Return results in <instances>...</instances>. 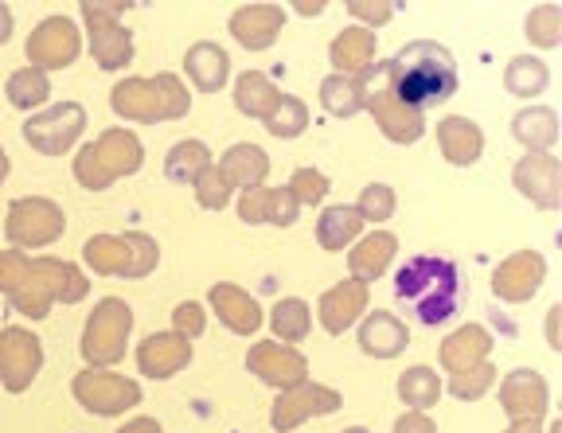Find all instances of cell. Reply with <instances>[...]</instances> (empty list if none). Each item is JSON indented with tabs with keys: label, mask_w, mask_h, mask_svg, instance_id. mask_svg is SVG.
Segmentation results:
<instances>
[{
	"label": "cell",
	"mask_w": 562,
	"mask_h": 433,
	"mask_svg": "<svg viewBox=\"0 0 562 433\" xmlns=\"http://www.w3.org/2000/svg\"><path fill=\"white\" fill-rule=\"evenodd\" d=\"M0 293L9 297L16 312L44 320L55 301L79 305L90 293V277H82V270L75 262L0 250Z\"/></svg>",
	"instance_id": "6da1fadb"
},
{
	"label": "cell",
	"mask_w": 562,
	"mask_h": 433,
	"mask_svg": "<svg viewBox=\"0 0 562 433\" xmlns=\"http://www.w3.org/2000/svg\"><path fill=\"white\" fill-rule=\"evenodd\" d=\"M383 71L386 87L395 90L398 102L418 114L446 106L457 94V62L438 39H414V44L398 47L395 59H383Z\"/></svg>",
	"instance_id": "7a4b0ae2"
},
{
	"label": "cell",
	"mask_w": 562,
	"mask_h": 433,
	"mask_svg": "<svg viewBox=\"0 0 562 433\" xmlns=\"http://www.w3.org/2000/svg\"><path fill=\"white\" fill-rule=\"evenodd\" d=\"M398 305L411 309V317L426 328L446 324L461 305V270L457 262L438 254H414L398 265L395 274Z\"/></svg>",
	"instance_id": "3957f363"
},
{
	"label": "cell",
	"mask_w": 562,
	"mask_h": 433,
	"mask_svg": "<svg viewBox=\"0 0 562 433\" xmlns=\"http://www.w3.org/2000/svg\"><path fill=\"white\" fill-rule=\"evenodd\" d=\"M110 106L125 122H180L192 110V90L180 82V75H153V79H122L110 90Z\"/></svg>",
	"instance_id": "277c9868"
},
{
	"label": "cell",
	"mask_w": 562,
	"mask_h": 433,
	"mask_svg": "<svg viewBox=\"0 0 562 433\" xmlns=\"http://www.w3.org/2000/svg\"><path fill=\"white\" fill-rule=\"evenodd\" d=\"M145 164V145L137 141L133 129H105L98 141H90L87 149L75 152V180H79L87 192H105L122 176Z\"/></svg>",
	"instance_id": "5b68a950"
},
{
	"label": "cell",
	"mask_w": 562,
	"mask_h": 433,
	"mask_svg": "<svg viewBox=\"0 0 562 433\" xmlns=\"http://www.w3.org/2000/svg\"><path fill=\"white\" fill-rule=\"evenodd\" d=\"M82 262L102 277H125V282H140L149 277L160 262L157 239H149L145 230H125V235H90L82 242Z\"/></svg>",
	"instance_id": "8992f818"
},
{
	"label": "cell",
	"mask_w": 562,
	"mask_h": 433,
	"mask_svg": "<svg viewBox=\"0 0 562 433\" xmlns=\"http://www.w3.org/2000/svg\"><path fill=\"white\" fill-rule=\"evenodd\" d=\"M130 337H133V305H125L122 297H102L94 305V312L87 317V324H82L79 347L87 367L105 372V367L122 363Z\"/></svg>",
	"instance_id": "52a82bcc"
},
{
	"label": "cell",
	"mask_w": 562,
	"mask_h": 433,
	"mask_svg": "<svg viewBox=\"0 0 562 433\" xmlns=\"http://www.w3.org/2000/svg\"><path fill=\"white\" fill-rule=\"evenodd\" d=\"M67 230V215L55 200L47 195H20L9 204V219H4V239H9V250H40L52 247Z\"/></svg>",
	"instance_id": "ba28073f"
},
{
	"label": "cell",
	"mask_w": 562,
	"mask_h": 433,
	"mask_svg": "<svg viewBox=\"0 0 562 433\" xmlns=\"http://www.w3.org/2000/svg\"><path fill=\"white\" fill-rule=\"evenodd\" d=\"M363 110L375 117L379 133H383L386 141H395V145H414V141H422V133H426V114L403 106V102L395 98V90L386 87L383 59H375V67L368 71V98H363Z\"/></svg>",
	"instance_id": "9c48e42d"
},
{
	"label": "cell",
	"mask_w": 562,
	"mask_h": 433,
	"mask_svg": "<svg viewBox=\"0 0 562 433\" xmlns=\"http://www.w3.org/2000/svg\"><path fill=\"white\" fill-rule=\"evenodd\" d=\"M82 24L90 36V55L102 71H125L133 62V32L122 24V4H82Z\"/></svg>",
	"instance_id": "30bf717a"
},
{
	"label": "cell",
	"mask_w": 562,
	"mask_h": 433,
	"mask_svg": "<svg viewBox=\"0 0 562 433\" xmlns=\"http://www.w3.org/2000/svg\"><path fill=\"white\" fill-rule=\"evenodd\" d=\"M82 129H87V110L79 102H59L24 122V141L32 145L40 157H63L79 145Z\"/></svg>",
	"instance_id": "8fae6325"
},
{
	"label": "cell",
	"mask_w": 562,
	"mask_h": 433,
	"mask_svg": "<svg viewBox=\"0 0 562 433\" xmlns=\"http://www.w3.org/2000/svg\"><path fill=\"white\" fill-rule=\"evenodd\" d=\"M70 390H75V398L82 402V410H90V414H98V418H117L140 402L137 379H125V375H117V372H98V367H87V372L75 375Z\"/></svg>",
	"instance_id": "7c38bea8"
},
{
	"label": "cell",
	"mask_w": 562,
	"mask_h": 433,
	"mask_svg": "<svg viewBox=\"0 0 562 433\" xmlns=\"http://www.w3.org/2000/svg\"><path fill=\"white\" fill-rule=\"evenodd\" d=\"M44 367V344L32 328H0V387L9 395H24Z\"/></svg>",
	"instance_id": "4fadbf2b"
},
{
	"label": "cell",
	"mask_w": 562,
	"mask_h": 433,
	"mask_svg": "<svg viewBox=\"0 0 562 433\" xmlns=\"http://www.w3.org/2000/svg\"><path fill=\"white\" fill-rule=\"evenodd\" d=\"M344 407V395L325 383H301L293 390H281L278 402L270 407V425L273 433H293L297 425H305L308 418H328Z\"/></svg>",
	"instance_id": "5bb4252c"
},
{
	"label": "cell",
	"mask_w": 562,
	"mask_h": 433,
	"mask_svg": "<svg viewBox=\"0 0 562 433\" xmlns=\"http://www.w3.org/2000/svg\"><path fill=\"white\" fill-rule=\"evenodd\" d=\"M24 52H27V67H35V71H44V75L63 71V67H70L82 52L79 24L70 16H47L44 24L27 36Z\"/></svg>",
	"instance_id": "9a60e30c"
},
{
	"label": "cell",
	"mask_w": 562,
	"mask_h": 433,
	"mask_svg": "<svg viewBox=\"0 0 562 433\" xmlns=\"http://www.w3.org/2000/svg\"><path fill=\"white\" fill-rule=\"evenodd\" d=\"M512 184L524 200L539 212H559L562 207V160L554 152H524L512 169Z\"/></svg>",
	"instance_id": "2e32d148"
},
{
	"label": "cell",
	"mask_w": 562,
	"mask_h": 433,
	"mask_svg": "<svg viewBox=\"0 0 562 433\" xmlns=\"http://www.w3.org/2000/svg\"><path fill=\"white\" fill-rule=\"evenodd\" d=\"M547 282V258L539 250H516L492 270V297L504 305H527Z\"/></svg>",
	"instance_id": "e0dca14e"
},
{
	"label": "cell",
	"mask_w": 562,
	"mask_h": 433,
	"mask_svg": "<svg viewBox=\"0 0 562 433\" xmlns=\"http://www.w3.org/2000/svg\"><path fill=\"white\" fill-rule=\"evenodd\" d=\"M246 367H250L255 379H262L266 387H273L278 395L281 390H293V387H301V383H308V360L297 352V347L278 344V340H258V344H250Z\"/></svg>",
	"instance_id": "ac0fdd59"
},
{
	"label": "cell",
	"mask_w": 562,
	"mask_h": 433,
	"mask_svg": "<svg viewBox=\"0 0 562 433\" xmlns=\"http://www.w3.org/2000/svg\"><path fill=\"white\" fill-rule=\"evenodd\" d=\"M371 305V285L356 282V277H344L336 282L333 289L321 293V301H316V320L325 328L328 337H344L348 328H356L363 320Z\"/></svg>",
	"instance_id": "d6986e66"
},
{
	"label": "cell",
	"mask_w": 562,
	"mask_h": 433,
	"mask_svg": "<svg viewBox=\"0 0 562 433\" xmlns=\"http://www.w3.org/2000/svg\"><path fill=\"white\" fill-rule=\"evenodd\" d=\"M501 407L508 422H543L551 407V387L531 367H516L501 379Z\"/></svg>",
	"instance_id": "ffe728a7"
},
{
	"label": "cell",
	"mask_w": 562,
	"mask_h": 433,
	"mask_svg": "<svg viewBox=\"0 0 562 433\" xmlns=\"http://www.w3.org/2000/svg\"><path fill=\"white\" fill-rule=\"evenodd\" d=\"M281 27H285V9L270 4V0H255V4H238L231 12V36L243 44L246 52H266L278 44Z\"/></svg>",
	"instance_id": "44dd1931"
},
{
	"label": "cell",
	"mask_w": 562,
	"mask_h": 433,
	"mask_svg": "<svg viewBox=\"0 0 562 433\" xmlns=\"http://www.w3.org/2000/svg\"><path fill=\"white\" fill-rule=\"evenodd\" d=\"M207 305L211 312L220 317V324L235 337H255L258 328L266 324L262 317V305L243 289V285H231V282H215L207 289Z\"/></svg>",
	"instance_id": "7402d4cb"
},
{
	"label": "cell",
	"mask_w": 562,
	"mask_h": 433,
	"mask_svg": "<svg viewBox=\"0 0 562 433\" xmlns=\"http://www.w3.org/2000/svg\"><path fill=\"white\" fill-rule=\"evenodd\" d=\"M301 215L297 200H293V192L285 184L281 187H250V192L238 195V219L250 223V227H293Z\"/></svg>",
	"instance_id": "603a6c76"
},
{
	"label": "cell",
	"mask_w": 562,
	"mask_h": 433,
	"mask_svg": "<svg viewBox=\"0 0 562 433\" xmlns=\"http://www.w3.org/2000/svg\"><path fill=\"white\" fill-rule=\"evenodd\" d=\"M192 363V340L176 337V332H153L137 344V367L140 375L165 383L180 375Z\"/></svg>",
	"instance_id": "cb8c5ba5"
},
{
	"label": "cell",
	"mask_w": 562,
	"mask_h": 433,
	"mask_svg": "<svg viewBox=\"0 0 562 433\" xmlns=\"http://www.w3.org/2000/svg\"><path fill=\"white\" fill-rule=\"evenodd\" d=\"M492 332L484 324H461L457 332H449L446 340H441V367H446L449 375H461V372H473V367H481V363H488L492 355Z\"/></svg>",
	"instance_id": "d4e9b609"
},
{
	"label": "cell",
	"mask_w": 562,
	"mask_h": 433,
	"mask_svg": "<svg viewBox=\"0 0 562 433\" xmlns=\"http://www.w3.org/2000/svg\"><path fill=\"white\" fill-rule=\"evenodd\" d=\"M438 149H441V157H446L449 164H457V169H469V164H476V160H481V152H484V129L465 114L441 117V122H438Z\"/></svg>",
	"instance_id": "484cf974"
},
{
	"label": "cell",
	"mask_w": 562,
	"mask_h": 433,
	"mask_svg": "<svg viewBox=\"0 0 562 433\" xmlns=\"http://www.w3.org/2000/svg\"><path fill=\"white\" fill-rule=\"evenodd\" d=\"M411 344V332L406 324L395 317V312H363L360 320V352L371 355V360H395V355L406 352Z\"/></svg>",
	"instance_id": "4316f807"
},
{
	"label": "cell",
	"mask_w": 562,
	"mask_h": 433,
	"mask_svg": "<svg viewBox=\"0 0 562 433\" xmlns=\"http://www.w3.org/2000/svg\"><path fill=\"white\" fill-rule=\"evenodd\" d=\"M395 254H398V239L391 235V230H371V235H360L348 250L351 277L363 282V285H371L375 277H383L386 270H391Z\"/></svg>",
	"instance_id": "83f0119b"
},
{
	"label": "cell",
	"mask_w": 562,
	"mask_h": 433,
	"mask_svg": "<svg viewBox=\"0 0 562 433\" xmlns=\"http://www.w3.org/2000/svg\"><path fill=\"white\" fill-rule=\"evenodd\" d=\"M184 71L195 90L215 94V90H223L231 79V55L223 52L215 39H200V44H192L184 52Z\"/></svg>",
	"instance_id": "f1b7e54d"
},
{
	"label": "cell",
	"mask_w": 562,
	"mask_h": 433,
	"mask_svg": "<svg viewBox=\"0 0 562 433\" xmlns=\"http://www.w3.org/2000/svg\"><path fill=\"white\" fill-rule=\"evenodd\" d=\"M328 59H333V75H363L375 67V32L351 24L328 44Z\"/></svg>",
	"instance_id": "f546056e"
},
{
	"label": "cell",
	"mask_w": 562,
	"mask_h": 433,
	"mask_svg": "<svg viewBox=\"0 0 562 433\" xmlns=\"http://www.w3.org/2000/svg\"><path fill=\"white\" fill-rule=\"evenodd\" d=\"M220 172L231 180V187H243V192H250V187H262L266 176H270V157H266L262 145L238 141V145H231V149L223 152Z\"/></svg>",
	"instance_id": "4dcf8cb0"
},
{
	"label": "cell",
	"mask_w": 562,
	"mask_h": 433,
	"mask_svg": "<svg viewBox=\"0 0 562 433\" xmlns=\"http://www.w3.org/2000/svg\"><path fill=\"white\" fill-rule=\"evenodd\" d=\"M512 137L527 152H551L559 145V114L551 106H524L512 117Z\"/></svg>",
	"instance_id": "1f68e13d"
},
{
	"label": "cell",
	"mask_w": 562,
	"mask_h": 433,
	"mask_svg": "<svg viewBox=\"0 0 562 433\" xmlns=\"http://www.w3.org/2000/svg\"><path fill=\"white\" fill-rule=\"evenodd\" d=\"M371 71V67H368ZM368 71L363 75H328L321 82V106L328 117H356L363 114V98H368Z\"/></svg>",
	"instance_id": "d6a6232c"
},
{
	"label": "cell",
	"mask_w": 562,
	"mask_h": 433,
	"mask_svg": "<svg viewBox=\"0 0 562 433\" xmlns=\"http://www.w3.org/2000/svg\"><path fill=\"white\" fill-rule=\"evenodd\" d=\"M360 235H363V219L356 215V207H348V204L325 207L321 219H316V242H321V250H328V254H340V250L351 247Z\"/></svg>",
	"instance_id": "836d02e7"
},
{
	"label": "cell",
	"mask_w": 562,
	"mask_h": 433,
	"mask_svg": "<svg viewBox=\"0 0 562 433\" xmlns=\"http://www.w3.org/2000/svg\"><path fill=\"white\" fill-rule=\"evenodd\" d=\"M281 102V90L273 87L270 75L262 71H246L235 79V106L238 114L255 117V122H266L273 114V106Z\"/></svg>",
	"instance_id": "e575fe53"
},
{
	"label": "cell",
	"mask_w": 562,
	"mask_h": 433,
	"mask_svg": "<svg viewBox=\"0 0 562 433\" xmlns=\"http://www.w3.org/2000/svg\"><path fill=\"white\" fill-rule=\"evenodd\" d=\"M398 398L406 402V410L426 414L430 407H438L441 375L434 372V367H426V363H414V367H406V372L398 375Z\"/></svg>",
	"instance_id": "d590c367"
},
{
	"label": "cell",
	"mask_w": 562,
	"mask_h": 433,
	"mask_svg": "<svg viewBox=\"0 0 562 433\" xmlns=\"http://www.w3.org/2000/svg\"><path fill=\"white\" fill-rule=\"evenodd\" d=\"M215 160H211V149L203 141H195V137H188V141H176L172 149H168L165 157V176L172 180V184H195L200 180L203 169H211Z\"/></svg>",
	"instance_id": "8d00e7d4"
},
{
	"label": "cell",
	"mask_w": 562,
	"mask_h": 433,
	"mask_svg": "<svg viewBox=\"0 0 562 433\" xmlns=\"http://www.w3.org/2000/svg\"><path fill=\"white\" fill-rule=\"evenodd\" d=\"M308 328H313V309H308V301H301V297H281L270 309V332L278 344L293 347L297 340L308 337Z\"/></svg>",
	"instance_id": "74e56055"
},
{
	"label": "cell",
	"mask_w": 562,
	"mask_h": 433,
	"mask_svg": "<svg viewBox=\"0 0 562 433\" xmlns=\"http://www.w3.org/2000/svg\"><path fill=\"white\" fill-rule=\"evenodd\" d=\"M551 87V67L536 55H516V59L504 67V90L516 98H539Z\"/></svg>",
	"instance_id": "f35d334b"
},
{
	"label": "cell",
	"mask_w": 562,
	"mask_h": 433,
	"mask_svg": "<svg viewBox=\"0 0 562 433\" xmlns=\"http://www.w3.org/2000/svg\"><path fill=\"white\" fill-rule=\"evenodd\" d=\"M4 94H9V102L16 110L32 114V110L47 106V98H52V79H47L44 71H35V67H20V71L9 75Z\"/></svg>",
	"instance_id": "ab89813d"
},
{
	"label": "cell",
	"mask_w": 562,
	"mask_h": 433,
	"mask_svg": "<svg viewBox=\"0 0 562 433\" xmlns=\"http://www.w3.org/2000/svg\"><path fill=\"white\" fill-rule=\"evenodd\" d=\"M524 36L531 39V47H539V52H554V47L562 44V4L547 0V4L527 12Z\"/></svg>",
	"instance_id": "60d3db41"
},
{
	"label": "cell",
	"mask_w": 562,
	"mask_h": 433,
	"mask_svg": "<svg viewBox=\"0 0 562 433\" xmlns=\"http://www.w3.org/2000/svg\"><path fill=\"white\" fill-rule=\"evenodd\" d=\"M262 125L270 137H278V141H293V137H301V133L308 129V106L301 102V98L281 94V102L273 106V114L266 117Z\"/></svg>",
	"instance_id": "b9f144b4"
},
{
	"label": "cell",
	"mask_w": 562,
	"mask_h": 433,
	"mask_svg": "<svg viewBox=\"0 0 562 433\" xmlns=\"http://www.w3.org/2000/svg\"><path fill=\"white\" fill-rule=\"evenodd\" d=\"M395 207H398V195H395V187L391 184H368L360 192V200H356V215L363 219V227L368 223H386L391 215H395Z\"/></svg>",
	"instance_id": "7bdbcfd3"
},
{
	"label": "cell",
	"mask_w": 562,
	"mask_h": 433,
	"mask_svg": "<svg viewBox=\"0 0 562 433\" xmlns=\"http://www.w3.org/2000/svg\"><path fill=\"white\" fill-rule=\"evenodd\" d=\"M492 383H496V367H492V363H481V367H473V372L449 375V387H441V390H449L457 402H476V398L488 395Z\"/></svg>",
	"instance_id": "ee69618b"
},
{
	"label": "cell",
	"mask_w": 562,
	"mask_h": 433,
	"mask_svg": "<svg viewBox=\"0 0 562 433\" xmlns=\"http://www.w3.org/2000/svg\"><path fill=\"white\" fill-rule=\"evenodd\" d=\"M192 187H195V200H200L203 212H223V207L231 204V195H235V187H231V180L220 172V164L203 169Z\"/></svg>",
	"instance_id": "f6af8a7d"
},
{
	"label": "cell",
	"mask_w": 562,
	"mask_h": 433,
	"mask_svg": "<svg viewBox=\"0 0 562 433\" xmlns=\"http://www.w3.org/2000/svg\"><path fill=\"white\" fill-rule=\"evenodd\" d=\"M293 192V200H297V207H316V204H325V195H328V176L321 169H297L290 176V184H285Z\"/></svg>",
	"instance_id": "bcb514c9"
},
{
	"label": "cell",
	"mask_w": 562,
	"mask_h": 433,
	"mask_svg": "<svg viewBox=\"0 0 562 433\" xmlns=\"http://www.w3.org/2000/svg\"><path fill=\"white\" fill-rule=\"evenodd\" d=\"M203 328H207V309L200 301H180L172 309V332L184 340H200Z\"/></svg>",
	"instance_id": "7dc6e473"
},
{
	"label": "cell",
	"mask_w": 562,
	"mask_h": 433,
	"mask_svg": "<svg viewBox=\"0 0 562 433\" xmlns=\"http://www.w3.org/2000/svg\"><path fill=\"white\" fill-rule=\"evenodd\" d=\"M348 16H356V24L371 32V27H383L386 20L395 16V4H386V0H351Z\"/></svg>",
	"instance_id": "c3c4849f"
},
{
	"label": "cell",
	"mask_w": 562,
	"mask_h": 433,
	"mask_svg": "<svg viewBox=\"0 0 562 433\" xmlns=\"http://www.w3.org/2000/svg\"><path fill=\"white\" fill-rule=\"evenodd\" d=\"M395 433H438V425L430 422V414H418V410H406L395 422Z\"/></svg>",
	"instance_id": "681fc988"
},
{
	"label": "cell",
	"mask_w": 562,
	"mask_h": 433,
	"mask_svg": "<svg viewBox=\"0 0 562 433\" xmlns=\"http://www.w3.org/2000/svg\"><path fill=\"white\" fill-rule=\"evenodd\" d=\"M559 317H562V305H551V312H547V344L559 352L562 340H559Z\"/></svg>",
	"instance_id": "f907efd6"
},
{
	"label": "cell",
	"mask_w": 562,
	"mask_h": 433,
	"mask_svg": "<svg viewBox=\"0 0 562 433\" xmlns=\"http://www.w3.org/2000/svg\"><path fill=\"white\" fill-rule=\"evenodd\" d=\"M117 433H165V430H160L157 418H133V422H125Z\"/></svg>",
	"instance_id": "816d5d0a"
},
{
	"label": "cell",
	"mask_w": 562,
	"mask_h": 433,
	"mask_svg": "<svg viewBox=\"0 0 562 433\" xmlns=\"http://www.w3.org/2000/svg\"><path fill=\"white\" fill-rule=\"evenodd\" d=\"M12 39V9L9 4H0V47Z\"/></svg>",
	"instance_id": "f5cc1de1"
},
{
	"label": "cell",
	"mask_w": 562,
	"mask_h": 433,
	"mask_svg": "<svg viewBox=\"0 0 562 433\" xmlns=\"http://www.w3.org/2000/svg\"><path fill=\"white\" fill-rule=\"evenodd\" d=\"M504 433H547V430H543V422H512Z\"/></svg>",
	"instance_id": "db71d44e"
},
{
	"label": "cell",
	"mask_w": 562,
	"mask_h": 433,
	"mask_svg": "<svg viewBox=\"0 0 562 433\" xmlns=\"http://www.w3.org/2000/svg\"><path fill=\"white\" fill-rule=\"evenodd\" d=\"M293 12H301V16H321L325 4H293Z\"/></svg>",
	"instance_id": "11a10c76"
},
{
	"label": "cell",
	"mask_w": 562,
	"mask_h": 433,
	"mask_svg": "<svg viewBox=\"0 0 562 433\" xmlns=\"http://www.w3.org/2000/svg\"><path fill=\"white\" fill-rule=\"evenodd\" d=\"M12 172V160H9V152L0 149V184H4V176Z\"/></svg>",
	"instance_id": "9f6ffc18"
},
{
	"label": "cell",
	"mask_w": 562,
	"mask_h": 433,
	"mask_svg": "<svg viewBox=\"0 0 562 433\" xmlns=\"http://www.w3.org/2000/svg\"><path fill=\"white\" fill-rule=\"evenodd\" d=\"M344 433H371L368 425H351V430H344Z\"/></svg>",
	"instance_id": "6f0895ef"
}]
</instances>
